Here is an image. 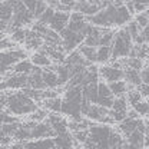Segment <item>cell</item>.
<instances>
[{"label":"cell","mask_w":149,"mask_h":149,"mask_svg":"<svg viewBox=\"0 0 149 149\" xmlns=\"http://www.w3.org/2000/svg\"><path fill=\"white\" fill-rule=\"evenodd\" d=\"M125 139L111 125L92 123L88 129V138L80 145V149H119Z\"/></svg>","instance_id":"1"},{"label":"cell","mask_w":149,"mask_h":149,"mask_svg":"<svg viewBox=\"0 0 149 149\" xmlns=\"http://www.w3.org/2000/svg\"><path fill=\"white\" fill-rule=\"evenodd\" d=\"M6 100H4V112H7L12 116H29L30 113L40 108L37 103H35L30 97H27L22 91H13V92H4Z\"/></svg>","instance_id":"2"},{"label":"cell","mask_w":149,"mask_h":149,"mask_svg":"<svg viewBox=\"0 0 149 149\" xmlns=\"http://www.w3.org/2000/svg\"><path fill=\"white\" fill-rule=\"evenodd\" d=\"M132 46L133 43H132V39H130L128 30L125 27H120L119 30L115 32V37L111 45V60L128 57Z\"/></svg>","instance_id":"3"},{"label":"cell","mask_w":149,"mask_h":149,"mask_svg":"<svg viewBox=\"0 0 149 149\" xmlns=\"http://www.w3.org/2000/svg\"><path fill=\"white\" fill-rule=\"evenodd\" d=\"M27 52L23 49H13V50H4L0 52V76L7 74L12 72L13 66L20 62L27 59Z\"/></svg>","instance_id":"4"},{"label":"cell","mask_w":149,"mask_h":149,"mask_svg":"<svg viewBox=\"0 0 149 149\" xmlns=\"http://www.w3.org/2000/svg\"><path fill=\"white\" fill-rule=\"evenodd\" d=\"M27 88V76L19 73H7L3 80H0V92L10 91H23Z\"/></svg>","instance_id":"5"},{"label":"cell","mask_w":149,"mask_h":149,"mask_svg":"<svg viewBox=\"0 0 149 149\" xmlns=\"http://www.w3.org/2000/svg\"><path fill=\"white\" fill-rule=\"evenodd\" d=\"M59 36L62 39V49H63V52H65L66 55H69L70 52L76 50V49L83 43V39H85L82 35L73 33V32H70V30H68V29L62 30V32L59 33Z\"/></svg>","instance_id":"6"},{"label":"cell","mask_w":149,"mask_h":149,"mask_svg":"<svg viewBox=\"0 0 149 149\" xmlns=\"http://www.w3.org/2000/svg\"><path fill=\"white\" fill-rule=\"evenodd\" d=\"M46 122L49 123V126L55 132L56 136L65 135V133L69 132V129H68V118L62 116L60 113H47Z\"/></svg>","instance_id":"7"},{"label":"cell","mask_w":149,"mask_h":149,"mask_svg":"<svg viewBox=\"0 0 149 149\" xmlns=\"http://www.w3.org/2000/svg\"><path fill=\"white\" fill-rule=\"evenodd\" d=\"M97 73H99V79L102 77L103 82L108 85L113 82L123 80V69L112 68L111 65H102L100 68H97Z\"/></svg>","instance_id":"8"},{"label":"cell","mask_w":149,"mask_h":149,"mask_svg":"<svg viewBox=\"0 0 149 149\" xmlns=\"http://www.w3.org/2000/svg\"><path fill=\"white\" fill-rule=\"evenodd\" d=\"M113 99L115 97H113V95L109 91L108 83H105L103 80H99L97 82V99H96V105L109 111L112 103H113Z\"/></svg>","instance_id":"9"},{"label":"cell","mask_w":149,"mask_h":149,"mask_svg":"<svg viewBox=\"0 0 149 149\" xmlns=\"http://www.w3.org/2000/svg\"><path fill=\"white\" fill-rule=\"evenodd\" d=\"M55 132L49 126V123L46 120L40 122V123H33L32 132H30V141L35 139H47V138H55Z\"/></svg>","instance_id":"10"},{"label":"cell","mask_w":149,"mask_h":149,"mask_svg":"<svg viewBox=\"0 0 149 149\" xmlns=\"http://www.w3.org/2000/svg\"><path fill=\"white\" fill-rule=\"evenodd\" d=\"M69 16H70V13L55 12L52 20H50V22H49V24H47V27H49L50 30L56 32V33H60L62 30H65V29H66L68 22H69Z\"/></svg>","instance_id":"11"},{"label":"cell","mask_w":149,"mask_h":149,"mask_svg":"<svg viewBox=\"0 0 149 149\" xmlns=\"http://www.w3.org/2000/svg\"><path fill=\"white\" fill-rule=\"evenodd\" d=\"M24 49L26 52L27 50H33V52H37L42 46H43V39L40 35L35 33L33 30H27L26 29V37H24Z\"/></svg>","instance_id":"12"},{"label":"cell","mask_w":149,"mask_h":149,"mask_svg":"<svg viewBox=\"0 0 149 149\" xmlns=\"http://www.w3.org/2000/svg\"><path fill=\"white\" fill-rule=\"evenodd\" d=\"M53 143H55V149H80V145H77L73 141L70 132H68L65 135L55 136Z\"/></svg>","instance_id":"13"},{"label":"cell","mask_w":149,"mask_h":149,"mask_svg":"<svg viewBox=\"0 0 149 149\" xmlns=\"http://www.w3.org/2000/svg\"><path fill=\"white\" fill-rule=\"evenodd\" d=\"M23 149H55L53 138L47 139H35L23 142Z\"/></svg>","instance_id":"14"},{"label":"cell","mask_w":149,"mask_h":149,"mask_svg":"<svg viewBox=\"0 0 149 149\" xmlns=\"http://www.w3.org/2000/svg\"><path fill=\"white\" fill-rule=\"evenodd\" d=\"M42 80H43L45 89H50V91L59 89V85H57V76H56L55 72L50 70L49 68H46V69L42 70Z\"/></svg>","instance_id":"15"},{"label":"cell","mask_w":149,"mask_h":149,"mask_svg":"<svg viewBox=\"0 0 149 149\" xmlns=\"http://www.w3.org/2000/svg\"><path fill=\"white\" fill-rule=\"evenodd\" d=\"M82 96L91 105H96V99H97V83H89V85L83 86L82 88Z\"/></svg>","instance_id":"16"},{"label":"cell","mask_w":149,"mask_h":149,"mask_svg":"<svg viewBox=\"0 0 149 149\" xmlns=\"http://www.w3.org/2000/svg\"><path fill=\"white\" fill-rule=\"evenodd\" d=\"M100 33H102V29L99 27H95L92 26V30L89 32V35L83 39V46H88V47H97L99 46V39H100Z\"/></svg>","instance_id":"17"},{"label":"cell","mask_w":149,"mask_h":149,"mask_svg":"<svg viewBox=\"0 0 149 149\" xmlns=\"http://www.w3.org/2000/svg\"><path fill=\"white\" fill-rule=\"evenodd\" d=\"M42 108L47 113H60V106H62V97H52V99H46L42 103Z\"/></svg>","instance_id":"18"},{"label":"cell","mask_w":149,"mask_h":149,"mask_svg":"<svg viewBox=\"0 0 149 149\" xmlns=\"http://www.w3.org/2000/svg\"><path fill=\"white\" fill-rule=\"evenodd\" d=\"M30 62H32V65L33 66H36V68H50L53 63H52V60L47 57L46 55H43V53H40V52H35L33 55L30 56V59H29Z\"/></svg>","instance_id":"19"},{"label":"cell","mask_w":149,"mask_h":149,"mask_svg":"<svg viewBox=\"0 0 149 149\" xmlns=\"http://www.w3.org/2000/svg\"><path fill=\"white\" fill-rule=\"evenodd\" d=\"M109 91L113 95V97H123L128 92V85L125 83V80H119V82H113L109 83Z\"/></svg>","instance_id":"20"},{"label":"cell","mask_w":149,"mask_h":149,"mask_svg":"<svg viewBox=\"0 0 149 149\" xmlns=\"http://www.w3.org/2000/svg\"><path fill=\"white\" fill-rule=\"evenodd\" d=\"M13 16V4L12 1H0V22L9 23Z\"/></svg>","instance_id":"21"},{"label":"cell","mask_w":149,"mask_h":149,"mask_svg":"<svg viewBox=\"0 0 149 149\" xmlns=\"http://www.w3.org/2000/svg\"><path fill=\"white\" fill-rule=\"evenodd\" d=\"M109 62H111V46L96 47V63L108 65Z\"/></svg>","instance_id":"22"},{"label":"cell","mask_w":149,"mask_h":149,"mask_svg":"<svg viewBox=\"0 0 149 149\" xmlns=\"http://www.w3.org/2000/svg\"><path fill=\"white\" fill-rule=\"evenodd\" d=\"M128 57H136V59H141L142 62H146V59H148V45H133Z\"/></svg>","instance_id":"23"},{"label":"cell","mask_w":149,"mask_h":149,"mask_svg":"<svg viewBox=\"0 0 149 149\" xmlns=\"http://www.w3.org/2000/svg\"><path fill=\"white\" fill-rule=\"evenodd\" d=\"M32 69H33L32 62H30L29 59H24V60H20V62H17V63L13 66L12 72H13V73L26 74V76H29V73L32 72Z\"/></svg>","instance_id":"24"},{"label":"cell","mask_w":149,"mask_h":149,"mask_svg":"<svg viewBox=\"0 0 149 149\" xmlns=\"http://www.w3.org/2000/svg\"><path fill=\"white\" fill-rule=\"evenodd\" d=\"M77 52L82 55V57H83L85 60H88L89 63H92V65L96 63V49H95V47H88V46L80 45V46L77 47Z\"/></svg>","instance_id":"25"},{"label":"cell","mask_w":149,"mask_h":149,"mask_svg":"<svg viewBox=\"0 0 149 149\" xmlns=\"http://www.w3.org/2000/svg\"><path fill=\"white\" fill-rule=\"evenodd\" d=\"M115 29H102L100 39H99V46H111L115 37ZM97 46V47H99Z\"/></svg>","instance_id":"26"},{"label":"cell","mask_w":149,"mask_h":149,"mask_svg":"<svg viewBox=\"0 0 149 149\" xmlns=\"http://www.w3.org/2000/svg\"><path fill=\"white\" fill-rule=\"evenodd\" d=\"M46 118H47V112L45 111L43 108H37V109L33 112V113H30V115H29L27 120H30V122H35V123H40V122L46 120Z\"/></svg>","instance_id":"27"},{"label":"cell","mask_w":149,"mask_h":149,"mask_svg":"<svg viewBox=\"0 0 149 149\" xmlns=\"http://www.w3.org/2000/svg\"><path fill=\"white\" fill-rule=\"evenodd\" d=\"M136 24H138V27L142 30V29H146L149 26V13L148 10L146 12H143V13H138V15H135V19H132Z\"/></svg>","instance_id":"28"},{"label":"cell","mask_w":149,"mask_h":149,"mask_svg":"<svg viewBox=\"0 0 149 149\" xmlns=\"http://www.w3.org/2000/svg\"><path fill=\"white\" fill-rule=\"evenodd\" d=\"M9 37L13 40V43L22 45L24 42V37H26V29H15L13 32H10Z\"/></svg>","instance_id":"29"},{"label":"cell","mask_w":149,"mask_h":149,"mask_svg":"<svg viewBox=\"0 0 149 149\" xmlns=\"http://www.w3.org/2000/svg\"><path fill=\"white\" fill-rule=\"evenodd\" d=\"M132 109L138 113V116L139 118H146V115H148V102L146 100H141L139 103H136L135 106H132Z\"/></svg>","instance_id":"30"},{"label":"cell","mask_w":149,"mask_h":149,"mask_svg":"<svg viewBox=\"0 0 149 149\" xmlns=\"http://www.w3.org/2000/svg\"><path fill=\"white\" fill-rule=\"evenodd\" d=\"M17 122H20V119H19V118L12 116V115H9L7 112H4V111H0V126H1V125L17 123Z\"/></svg>","instance_id":"31"},{"label":"cell","mask_w":149,"mask_h":149,"mask_svg":"<svg viewBox=\"0 0 149 149\" xmlns=\"http://www.w3.org/2000/svg\"><path fill=\"white\" fill-rule=\"evenodd\" d=\"M53 13H55V10L52 9V7H49L47 6V9L42 13V16L37 19V22H40L42 24H45V26H47L49 24V22L52 20V17H53Z\"/></svg>","instance_id":"32"},{"label":"cell","mask_w":149,"mask_h":149,"mask_svg":"<svg viewBox=\"0 0 149 149\" xmlns=\"http://www.w3.org/2000/svg\"><path fill=\"white\" fill-rule=\"evenodd\" d=\"M132 6H133V13L138 15V13H143L149 9L148 3H141V1H132Z\"/></svg>","instance_id":"33"},{"label":"cell","mask_w":149,"mask_h":149,"mask_svg":"<svg viewBox=\"0 0 149 149\" xmlns=\"http://www.w3.org/2000/svg\"><path fill=\"white\" fill-rule=\"evenodd\" d=\"M46 9H47L46 1H37L36 9H35V12H33V17H35V20H37V19L40 17V16H42V13H43Z\"/></svg>","instance_id":"34"},{"label":"cell","mask_w":149,"mask_h":149,"mask_svg":"<svg viewBox=\"0 0 149 149\" xmlns=\"http://www.w3.org/2000/svg\"><path fill=\"white\" fill-rule=\"evenodd\" d=\"M139 77H141V82H142V83L149 85V68H148V65H145V66L141 69Z\"/></svg>","instance_id":"35"},{"label":"cell","mask_w":149,"mask_h":149,"mask_svg":"<svg viewBox=\"0 0 149 149\" xmlns=\"http://www.w3.org/2000/svg\"><path fill=\"white\" fill-rule=\"evenodd\" d=\"M138 92H139V95L142 96V99L143 100H146V97H148L149 95V85H145V83H141L138 88H135Z\"/></svg>","instance_id":"36"},{"label":"cell","mask_w":149,"mask_h":149,"mask_svg":"<svg viewBox=\"0 0 149 149\" xmlns=\"http://www.w3.org/2000/svg\"><path fill=\"white\" fill-rule=\"evenodd\" d=\"M6 36H7L6 33H1V32H0V40H1V39H4Z\"/></svg>","instance_id":"37"}]
</instances>
